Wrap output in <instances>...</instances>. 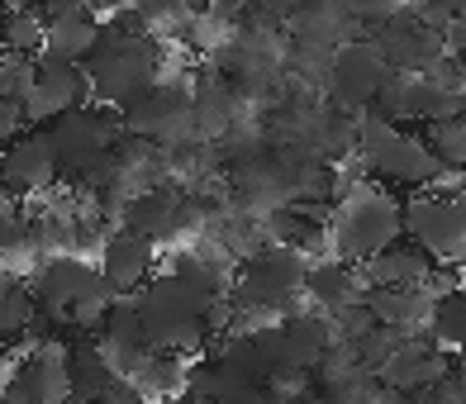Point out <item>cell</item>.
Returning <instances> with one entry per match:
<instances>
[{"mask_svg":"<svg viewBox=\"0 0 466 404\" xmlns=\"http://www.w3.org/2000/svg\"><path fill=\"white\" fill-rule=\"evenodd\" d=\"M219 300L215 295L196 290L181 276L162 271L153 276L138 295H134V314H138V328L147 338V352H162V357H190L200 352L209 338H205V314L215 309Z\"/></svg>","mask_w":466,"mask_h":404,"instance_id":"6da1fadb","label":"cell"},{"mask_svg":"<svg viewBox=\"0 0 466 404\" xmlns=\"http://www.w3.org/2000/svg\"><path fill=\"white\" fill-rule=\"evenodd\" d=\"M305 271H309V262L295 247L267 243L262 252H252L243 262V271L233 276V295H228L233 318H248L252 328L281 324L290 300L305 295Z\"/></svg>","mask_w":466,"mask_h":404,"instance_id":"7a4b0ae2","label":"cell"},{"mask_svg":"<svg viewBox=\"0 0 466 404\" xmlns=\"http://www.w3.org/2000/svg\"><path fill=\"white\" fill-rule=\"evenodd\" d=\"M162 81V53L143 34H115L100 25V44L86 62V86L100 105L129 110L138 96H147Z\"/></svg>","mask_w":466,"mask_h":404,"instance_id":"3957f363","label":"cell"},{"mask_svg":"<svg viewBox=\"0 0 466 404\" xmlns=\"http://www.w3.org/2000/svg\"><path fill=\"white\" fill-rule=\"evenodd\" d=\"M53 153H57V172H72L91 186H110L115 181V147L124 143V129L110 110L100 105H81V110L62 115L48 124Z\"/></svg>","mask_w":466,"mask_h":404,"instance_id":"277c9868","label":"cell"},{"mask_svg":"<svg viewBox=\"0 0 466 404\" xmlns=\"http://www.w3.org/2000/svg\"><path fill=\"white\" fill-rule=\"evenodd\" d=\"M352 153L362 157L380 181H390V186H410V190H414V186H433V181L448 177V172H442V162L429 153V143L414 138V134H405V129H400V124H390V119L371 115V110L357 115Z\"/></svg>","mask_w":466,"mask_h":404,"instance_id":"5b68a950","label":"cell"},{"mask_svg":"<svg viewBox=\"0 0 466 404\" xmlns=\"http://www.w3.org/2000/svg\"><path fill=\"white\" fill-rule=\"evenodd\" d=\"M400 200L386 196V190H352L338 205V215L329 224V243H333V262H348V267H362L371 262L376 252H386L400 243Z\"/></svg>","mask_w":466,"mask_h":404,"instance_id":"8992f818","label":"cell"},{"mask_svg":"<svg viewBox=\"0 0 466 404\" xmlns=\"http://www.w3.org/2000/svg\"><path fill=\"white\" fill-rule=\"evenodd\" d=\"M400 228L410 233V247H419L433 267L461 262L466 205H461V196H410L400 205Z\"/></svg>","mask_w":466,"mask_h":404,"instance_id":"52a82bcc","label":"cell"},{"mask_svg":"<svg viewBox=\"0 0 466 404\" xmlns=\"http://www.w3.org/2000/svg\"><path fill=\"white\" fill-rule=\"evenodd\" d=\"M324 76H329V110L338 115H362L376 105L380 86H386V57L376 53L371 38H348V44H338L324 62Z\"/></svg>","mask_w":466,"mask_h":404,"instance_id":"ba28073f","label":"cell"},{"mask_svg":"<svg viewBox=\"0 0 466 404\" xmlns=\"http://www.w3.org/2000/svg\"><path fill=\"white\" fill-rule=\"evenodd\" d=\"M0 404H72L67 386V343L44 338L0 376Z\"/></svg>","mask_w":466,"mask_h":404,"instance_id":"9c48e42d","label":"cell"},{"mask_svg":"<svg viewBox=\"0 0 466 404\" xmlns=\"http://www.w3.org/2000/svg\"><path fill=\"white\" fill-rule=\"evenodd\" d=\"M124 138H138V143H162V147H177L190 143V86L186 81H157L147 96H138L119 119Z\"/></svg>","mask_w":466,"mask_h":404,"instance_id":"30bf717a","label":"cell"},{"mask_svg":"<svg viewBox=\"0 0 466 404\" xmlns=\"http://www.w3.org/2000/svg\"><path fill=\"white\" fill-rule=\"evenodd\" d=\"M91 96L86 86V67H76V62H62L53 53H34V86L25 96V124H48L81 110Z\"/></svg>","mask_w":466,"mask_h":404,"instance_id":"8fae6325","label":"cell"},{"mask_svg":"<svg viewBox=\"0 0 466 404\" xmlns=\"http://www.w3.org/2000/svg\"><path fill=\"white\" fill-rule=\"evenodd\" d=\"M96 286H100L96 262L76 258V252H53V258H44V267H38L29 295H34V309L44 314L48 324H67V309Z\"/></svg>","mask_w":466,"mask_h":404,"instance_id":"7c38bea8","label":"cell"},{"mask_svg":"<svg viewBox=\"0 0 466 404\" xmlns=\"http://www.w3.org/2000/svg\"><path fill=\"white\" fill-rule=\"evenodd\" d=\"M53 186H57V153H53L48 129L19 134L0 153V190L5 196L25 200V196H38V190H53Z\"/></svg>","mask_w":466,"mask_h":404,"instance_id":"4fadbf2b","label":"cell"},{"mask_svg":"<svg viewBox=\"0 0 466 404\" xmlns=\"http://www.w3.org/2000/svg\"><path fill=\"white\" fill-rule=\"evenodd\" d=\"M119 219H124V233H138V238H147V243L157 247V243L181 238V233L196 224V205H190L181 190L153 186V190H143V196L124 200Z\"/></svg>","mask_w":466,"mask_h":404,"instance_id":"5bb4252c","label":"cell"},{"mask_svg":"<svg viewBox=\"0 0 466 404\" xmlns=\"http://www.w3.org/2000/svg\"><path fill=\"white\" fill-rule=\"evenodd\" d=\"M153 267H157V247L138 238V233H110V238L100 243V281L110 295H138L147 281H153Z\"/></svg>","mask_w":466,"mask_h":404,"instance_id":"9a60e30c","label":"cell"},{"mask_svg":"<svg viewBox=\"0 0 466 404\" xmlns=\"http://www.w3.org/2000/svg\"><path fill=\"white\" fill-rule=\"evenodd\" d=\"M38 15H44V53L86 67L96 44H100V19L86 5H72V0H62V5H44Z\"/></svg>","mask_w":466,"mask_h":404,"instance_id":"2e32d148","label":"cell"},{"mask_svg":"<svg viewBox=\"0 0 466 404\" xmlns=\"http://www.w3.org/2000/svg\"><path fill=\"white\" fill-rule=\"evenodd\" d=\"M448 357H442L429 338H405L386 361L376 367V380L380 386H390V390H405V395H414V390H429V386H442L448 380Z\"/></svg>","mask_w":466,"mask_h":404,"instance_id":"e0dca14e","label":"cell"},{"mask_svg":"<svg viewBox=\"0 0 466 404\" xmlns=\"http://www.w3.org/2000/svg\"><path fill=\"white\" fill-rule=\"evenodd\" d=\"M238 115V91L224 76H200L190 86V143H215L233 129Z\"/></svg>","mask_w":466,"mask_h":404,"instance_id":"ac0fdd59","label":"cell"},{"mask_svg":"<svg viewBox=\"0 0 466 404\" xmlns=\"http://www.w3.org/2000/svg\"><path fill=\"white\" fill-rule=\"evenodd\" d=\"M357 276H362V290H414V286L433 281V262L423 258L419 247L395 243L386 252H376L371 262H362Z\"/></svg>","mask_w":466,"mask_h":404,"instance_id":"d6986e66","label":"cell"},{"mask_svg":"<svg viewBox=\"0 0 466 404\" xmlns=\"http://www.w3.org/2000/svg\"><path fill=\"white\" fill-rule=\"evenodd\" d=\"M433 300H438V290H429V286H414V290H367L362 295V305L371 309L376 328H395L405 338H414V328L429 324Z\"/></svg>","mask_w":466,"mask_h":404,"instance_id":"ffe728a7","label":"cell"},{"mask_svg":"<svg viewBox=\"0 0 466 404\" xmlns=\"http://www.w3.org/2000/svg\"><path fill=\"white\" fill-rule=\"evenodd\" d=\"M305 295L314 305H319V314L329 318V314H338V309H348V305H357L362 300V276H357V267H348V262H314L309 271H305Z\"/></svg>","mask_w":466,"mask_h":404,"instance_id":"44dd1931","label":"cell"},{"mask_svg":"<svg viewBox=\"0 0 466 404\" xmlns=\"http://www.w3.org/2000/svg\"><path fill=\"white\" fill-rule=\"evenodd\" d=\"M67 386H72V404H96L105 390L115 386L110 361L100 357V348L91 343V338L67 343Z\"/></svg>","mask_w":466,"mask_h":404,"instance_id":"7402d4cb","label":"cell"},{"mask_svg":"<svg viewBox=\"0 0 466 404\" xmlns=\"http://www.w3.org/2000/svg\"><path fill=\"white\" fill-rule=\"evenodd\" d=\"M429 343L438 352H461V338H466V300L461 290H438V300L429 309Z\"/></svg>","mask_w":466,"mask_h":404,"instance_id":"603a6c76","label":"cell"},{"mask_svg":"<svg viewBox=\"0 0 466 404\" xmlns=\"http://www.w3.org/2000/svg\"><path fill=\"white\" fill-rule=\"evenodd\" d=\"M0 44L5 57H34L44 53V15L38 10H0Z\"/></svg>","mask_w":466,"mask_h":404,"instance_id":"cb8c5ba5","label":"cell"},{"mask_svg":"<svg viewBox=\"0 0 466 404\" xmlns=\"http://www.w3.org/2000/svg\"><path fill=\"white\" fill-rule=\"evenodd\" d=\"M181 380H186V367H181V357H162V352H153L143 361V367L134 371V380L129 386L153 404V399H172L177 390H181Z\"/></svg>","mask_w":466,"mask_h":404,"instance_id":"d4e9b609","label":"cell"},{"mask_svg":"<svg viewBox=\"0 0 466 404\" xmlns=\"http://www.w3.org/2000/svg\"><path fill=\"white\" fill-rule=\"evenodd\" d=\"M34 295L25 281H15V276L0 271V348L10 343V338H19L29 324H34Z\"/></svg>","mask_w":466,"mask_h":404,"instance_id":"484cf974","label":"cell"},{"mask_svg":"<svg viewBox=\"0 0 466 404\" xmlns=\"http://www.w3.org/2000/svg\"><path fill=\"white\" fill-rule=\"evenodd\" d=\"M429 153L442 162V172H461L466 162V119H442V124H429Z\"/></svg>","mask_w":466,"mask_h":404,"instance_id":"4316f807","label":"cell"},{"mask_svg":"<svg viewBox=\"0 0 466 404\" xmlns=\"http://www.w3.org/2000/svg\"><path fill=\"white\" fill-rule=\"evenodd\" d=\"M115 305V295L105 290V281L96 286V290H86L81 300L67 309V328H76V333H100V324H105V309Z\"/></svg>","mask_w":466,"mask_h":404,"instance_id":"83f0119b","label":"cell"},{"mask_svg":"<svg viewBox=\"0 0 466 404\" xmlns=\"http://www.w3.org/2000/svg\"><path fill=\"white\" fill-rule=\"evenodd\" d=\"M25 134V110H19L15 100H0V153Z\"/></svg>","mask_w":466,"mask_h":404,"instance_id":"f1b7e54d","label":"cell"},{"mask_svg":"<svg viewBox=\"0 0 466 404\" xmlns=\"http://www.w3.org/2000/svg\"><path fill=\"white\" fill-rule=\"evenodd\" d=\"M96 404H147V399H143V395H138V390L129 386V380H115V386L105 390V395H100Z\"/></svg>","mask_w":466,"mask_h":404,"instance_id":"f546056e","label":"cell"},{"mask_svg":"<svg viewBox=\"0 0 466 404\" xmlns=\"http://www.w3.org/2000/svg\"><path fill=\"white\" fill-rule=\"evenodd\" d=\"M219 404H277L267 395V386H243V390H233V395H224Z\"/></svg>","mask_w":466,"mask_h":404,"instance_id":"4dcf8cb0","label":"cell"}]
</instances>
